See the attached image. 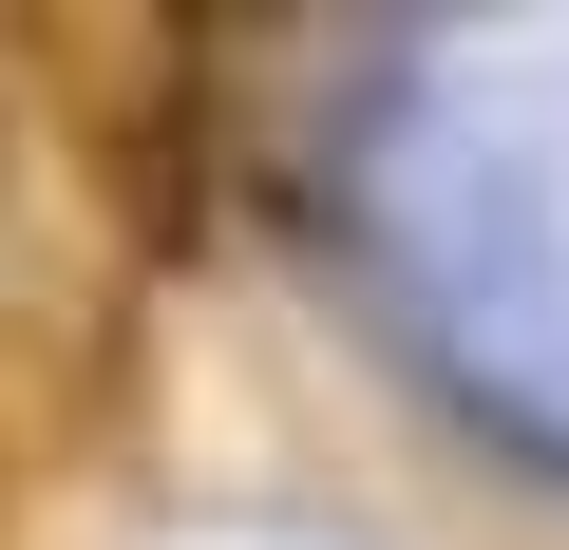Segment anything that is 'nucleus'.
I'll return each mask as SVG.
<instances>
[{"label": "nucleus", "instance_id": "1", "mask_svg": "<svg viewBox=\"0 0 569 550\" xmlns=\"http://www.w3.org/2000/svg\"><path fill=\"white\" fill-rule=\"evenodd\" d=\"M209 20L190 0H39L20 20V96H39V152L96 190V228L133 266H190L209 247Z\"/></svg>", "mask_w": 569, "mask_h": 550}]
</instances>
